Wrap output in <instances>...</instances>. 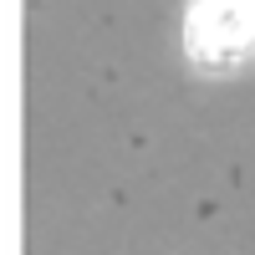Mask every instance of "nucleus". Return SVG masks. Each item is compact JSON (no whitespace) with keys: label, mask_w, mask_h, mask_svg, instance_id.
<instances>
[{"label":"nucleus","mask_w":255,"mask_h":255,"mask_svg":"<svg viewBox=\"0 0 255 255\" xmlns=\"http://www.w3.org/2000/svg\"><path fill=\"white\" fill-rule=\"evenodd\" d=\"M189 56L209 72L240 67L255 56V0H194L189 5Z\"/></svg>","instance_id":"1"}]
</instances>
